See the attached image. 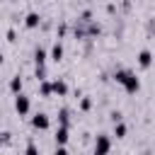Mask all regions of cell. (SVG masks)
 <instances>
[{"label": "cell", "instance_id": "9a60e30c", "mask_svg": "<svg viewBox=\"0 0 155 155\" xmlns=\"http://www.w3.org/2000/svg\"><path fill=\"white\" fill-rule=\"evenodd\" d=\"M24 155H39V145L34 138H27V148H24Z\"/></svg>", "mask_w": 155, "mask_h": 155}, {"label": "cell", "instance_id": "ac0fdd59", "mask_svg": "<svg viewBox=\"0 0 155 155\" xmlns=\"http://www.w3.org/2000/svg\"><path fill=\"white\" fill-rule=\"evenodd\" d=\"M34 78L41 82V80H48L46 78V65H41V68H34Z\"/></svg>", "mask_w": 155, "mask_h": 155}, {"label": "cell", "instance_id": "e0dca14e", "mask_svg": "<svg viewBox=\"0 0 155 155\" xmlns=\"http://www.w3.org/2000/svg\"><path fill=\"white\" fill-rule=\"evenodd\" d=\"M126 131H128V126H126L124 121L114 124V136H116V138H124V136H126Z\"/></svg>", "mask_w": 155, "mask_h": 155}, {"label": "cell", "instance_id": "6da1fadb", "mask_svg": "<svg viewBox=\"0 0 155 155\" xmlns=\"http://www.w3.org/2000/svg\"><path fill=\"white\" fill-rule=\"evenodd\" d=\"M111 78H114V82H119V85L126 90V94H136V92L140 90V80H138L136 73L128 70V68H116Z\"/></svg>", "mask_w": 155, "mask_h": 155}, {"label": "cell", "instance_id": "8fae6325", "mask_svg": "<svg viewBox=\"0 0 155 155\" xmlns=\"http://www.w3.org/2000/svg\"><path fill=\"white\" fill-rule=\"evenodd\" d=\"M150 63H153V53H150V48H143L138 53V65L140 68H150Z\"/></svg>", "mask_w": 155, "mask_h": 155}, {"label": "cell", "instance_id": "cb8c5ba5", "mask_svg": "<svg viewBox=\"0 0 155 155\" xmlns=\"http://www.w3.org/2000/svg\"><path fill=\"white\" fill-rule=\"evenodd\" d=\"M0 148H2V131H0Z\"/></svg>", "mask_w": 155, "mask_h": 155}, {"label": "cell", "instance_id": "44dd1931", "mask_svg": "<svg viewBox=\"0 0 155 155\" xmlns=\"http://www.w3.org/2000/svg\"><path fill=\"white\" fill-rule=\"evenodd\" d=\"M10 140H12V133H10V131H2V145L10 143Z\"/></svg>", "mask_w": 155, "mask_h": 155}, {"label": "cell", "instance_id": "3957f363", "mask_svg": "<svg viewBox=\"0 0 155 155\" xmlns=\"http://www.w3.org/2000/svg\"><path fill=\"white\" fill-rule=\"evenodd\" d=\"M29 109H31V99H29L24 92L15 94V111H17L19 116H27V114H29Z\"/></svg>", "mask_w": 155, "mask_h": 155}, {"label": "cell", "instance_id": "9c48e42d", "mask_svg": "<svg viewBox=\"0 0 155 155\" xmlns=\"http://www.w3.org/2000/svg\"><path fill=\"white\" fill-rule=\"evenodd\" d=\"M39 24H41V15L34 12V10H29V12L24 15V27H27V29H36Z\"/></svg>", "mask_w": 155, "mask_h": 155}, {"label": "cell", "instance_id": "ba28073f", "mask_svg": "<svg viewBox=\"0 0 155 155\" xmlns=\"http://www.w3.org/2000/svg\"><path fill=\"white\" fill-rule=\"evenodd\" d=\"M46 61H48V51H46L41 44H36V46H34V65L41 68V65H46Z\"/></svg>", "mask_w": 155, "mask_h": 155}, {"label": "cell", "instance_id": "5b68a950", "mask_svg": "<svg viewBox=\"0 0 155 155\" xmlns=\"http://www.w3.org/2000/svg\"><path fill=\"white\" fill-rule=\"evenodd\" d=\"M53 140H56V148H65V143L70 140V128H65V126H56Z\"/></svg>", "mask_w": 155, "mask_h": 155}, {"label": "cell", "instance_id": "603a6c76", "mask_svg": "<svg viewBox=\"0 0 155 155\" xmlns=\"http://www.w3.org/2000/svg\"><path fill=\"white\" fill-rule=\"evenodd\" d=\"M2 61H5V56H2V51H0V65H2Z\"/></svg>", "mask_w": 155, "mask_h": 155}, {"label": "cell", "instance_id": "d6986e66", "mask_svg": "<svg viewBox=\"0 0 155 155\" xmlns=\"http://www.w3.org/2000/svg\"><path fill=\"white\" fill-rule=\"evenodd\" d=\"M109 116H111V124H119V121H124V114H121V111H111Z\"/></svg>", "mask_w": 155, "mask_h": 155}, {"label": "cell", "instance_id": "5bb4252c", "mask_svg": "<svg viewBox=\"0 0 155 155\" xmlns=\"http://www.w3.org/2000/svg\"><path fill=\"white\" fill-rule=\"evenodd\" d=\"M92 104H94V102H92V97H90V94H85V97H80V102H78V107H80V111H90V109H92Z\"/></svg>", "mask_w": 155, "mask_h": 155}, {"label": "cell", "instance_id": "52a82bcc", "mask_svg": "<svg viewBox=\"0 0 155 155\" xmlns=\"http://www.w3.org/2000/svg\"><path fill=\"white\" fill-rule=\"evenodd\" d=\"M63 56H65L63 44H61V41H53V44H51V51H48V58H51L53 63H61V61H63Z\"/></svg>", "mask_w": 155, "mask_h": 155}, {"label": "cell", "instance_id": "7402d4cb", "mask_svg": "<svg viewBox=\"0 0 155 155\" xmlns=\"http://www.w3.org/2000/svg\"><path fill=\"white\" fill-rule=\"evenodd\" d=\"M53 155H70V153H68V148H56Z\"/></svg>", "mask_w": 155, "mask_h": 155}, {"label": "cell", "instance_id": "8992f818", "mask_svg": "<svg viewBox=\"0 0 155 155\" xmlns=\"http://www.w3.org/2000/svg\"><path fill=\"white\" fill-rule=\"evenodd\" d=\"M68 82L63 80V78H56V80H51V94H58V97H65L68 94Z\"/></svg>", "mask_w": 155, "mask_h": 155}, {"label": "cell", "instance_id": "2e32d148", "mask_svg": "<svg viewBox=\"0 0 155 155\" xmlns=\"http://www.w3.org/2000/svg\"><path fill=\"white\" fill-rule=\"evenodd\" d=\"M39 94L41 97H51V80H41L39 82Z\"/></svg>", "mask_w": 155, "mask_h": 155}, {"label": "cell", "instance_id": "30bf717a", "mask_svg": "<svg viewBox=\"0 0 155 155\" xmlns=\"http://www.w3.org/2000/svg\"><path fill=\"white\" fill-rule=\"evenodd\" d=\"M56 119H58V126L70 128V109H68V107H61L58 114H56Z\"/></svg>", "mask_w": 155, "mask_h": 155}, {"label": "cell", "instance_id": "7c38bea8", "mask_svg": "<svg viewBox=\"0 0 155 155\" xmlns=\"http://www.w3.org/2000/svg\"><path fill=\"white\" fill-rule=\"evenodd\" d=\"M22 87H24L22 75H12V78H10V92H12V94H19V92H22Z\"/></svg>", "mask_w": 155, "mask_h": 155}, {"label": "cell", "instance_id": "7a4b0ae2", "mask_svg": "<svg viewBox=\"0 0 155 155\" xmlns=\"http://www.w3.org/2000/svg\"><path fill=\"white\" fill-rule=\"evenodd\" d=\"M109 150H111V138H109V133H97L92 155H109Z\"/></svg>", "mask_w": 155, "mask_h": 155}, {"label": "cell", "instance_id": "4fadbf2b", "mask_svg": "<svg viewBox=\"0 0 155 155\" xmlns=\"http://www.w3.org/2000/svg\"><path fill=\"white\" fill-rule=\"evenodd\" d=\"M68 29H70V24H68V19H61L58 24H56V41H61L65 34H68Z\"/></svg>", "mask_w": 155, "mask_h": 155}, {"label": "cell", "instance_id": "ffe728a7", "mask_svg": "<svg viewBox=\"0 0 155 155\" xmlns=\"http://www.w3.org/2000/svg\"><path fill=\"white\" fill-rule=\"evenodd\" d=\"M7 41H17V31H15L12 27L7 29Z\"/></svg>", "mask_w": 155, "mask_h": 155}, {"label": "cell", "instance_id": "277c9868", "mask_svg": "<svg viewBox=\"0 0 155 155\" xmlns=\"http://www.w3.org/2000/svg\"><path fill=\"white\" fill-rule=\"evenodd\" d=\"M51 126V119H48V114H44V111H36L34 116H31V128L34 131H46Z\"/></svg>", "mask_w": 155, "mask_h": 155}]
</instances>
